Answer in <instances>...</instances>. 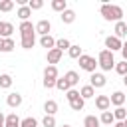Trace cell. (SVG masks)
Returning a JSON list of instances; mask_svg holds the SVG:
<instances>
[{"label":"cell","mask_w":127,"mask_h":127,"mask_svg":"<svg viewBox=\"0 0 127 127\" xmlns=\"http://www.w3.org/2000/svg\"><path fill=\"white\" fill-rule=\"evenodd\" d=\"M123 125H125V127H127V117H125V121H123Z\"/></svg>","instance_id":"obj_43"},{"label":"cell","mask_w":127,"mask_h":127,"mask_svg":"<svg viewBox=\"0 0 127 127\" xmlns=\"http://www.w3.org/2000/svg\"><path fill=\"white\" fill-rule=\"evenodd\" d=\"M42 125H44V127H56V117H54V115H46V117L42 119Z\"/></svg>","instance_id":"obj_36"},{"label":"cell","mask_w":127,"mask_h":127,"mask_svg":"<svg viewBox=\"0 0 127 127\" xmlns=\"http://www.w3.org/2000/svg\"><path fill=\"white\" fill-rule=\"evenodd\" d=\"M83 127H101L99 117H95V115H87V117L83 119Z\"/></svg>","instance_id":"obj_26"},{"label":"cell","mask_w":127,"mask_h":127,"mask_svg":"<svg viewBox=\"0 0 127 127\" xmlns=\"http://www.w3.org/2000/svg\"><path fill=\"white\" fill-rule=\"evenodd\" d=\"M40 46H42V48H48V52H50L52 48H56V40H54L50 34H48V36H42V38H40Z\"/></svg>","instance_id":"obj_19"},{"label":"cell","mask_w":127,"mask_h":127,"mask_svg":"<svg viewBox=\"0 0 127 127\" xmlns=\"http://www.w3.org/2000/svg\"><path fill=\"white\" fill-rule=\"evenodd\" d=\"M12 83H14V79H12L10 73H2V75H0V87H2V89H10Z\"/></svg>","instance_id":"obj_23"},{"label":"cell","mask_w":127,"mask_h":127,"mask_svg":"<svg viewBox=\"0 0 127 127\" xmlns=\"http://www.w3.org/2000/svg\"><path fill=\"white\" fill-rule=\"evenodd\" d=\"M79 67L83 71H89V73H95V67H97V60L93 56H87V54H81L79 56Z\"/></svg>","instance_id":"obj_4"},{"label":"cell","mask_w":127,"mask_h":127,"mask_svg":"<svg viewBox=\"0 0 127 127\" xmlns=\"http://www.w3.org/2000/svg\"><path fill=\"white\" fill-rule=\"evenodd\" d=\"M64 79L69 83V87H75V85L79 83V73H77V71H73V69H69V71L64 75Z\"/></svg>","instance_id":"obj_14"},{"label":"cell","mask_w":127,"mask_h":127,"mask_svg":"<svg viewBox=\"0 0 127 127\" xmlns=\"http://www.w3.org/2000/svg\"><path fill=\"white\" fill-rule=\"evenodd\" d=\"M20 117L16 115V113H10V115H6V119H4V127H20Z\"/></svg>","instance_id":"obj_16"},{"label":"cell","mask_w":127,"mask_h":127,"mask_svg":"<svg viewBox=\"0 0 127 127\" xmlns=\"http://www.w3.org/2000/svg\"><path fill=\"white\" fill-rule=\"evenodd\" d=\"M4 119H6V117H4V113L0 111V127H4Z\"/></svg>","instance_id":"obj_40"},{"label":"cell","mask_w":127,"mask_h":127,"mask_svg":"<svg viewBox=\"0 0 127 127\" xmlns=\"http://www.w3.org/2000/svg\"><path fill=\"white\" fill-rule=\"evenodd\" d=\"M6 103H8V107H20L22 105V95L18 91H12V93L6 95Z\"/></svg>","instance_id":"obj_10"},{"label":"cell","mask_w":127,"mask_h":127,"mask_svg":"<svg viewBox=\"0 0 127 127\" xmlns=\"http://www.w3.org/2000/svg\"><path fill=\"white\" fill-rule=\"evenodd\" d=\"M50 6H52L54 12H60V14H62L64 10H67V2H65V0H52Z\"/></svg>","instance_id":"obj_22"},{"label":"cell","mask_w":127,"mask_h":127,"mask_svg":"<svg viewBox=\"0 0 127 127\" xmlns=\"http://www.w3.org/2000/svg\"><path fill=\"white\" fill-rule=\"evenodd\" d=\"M14 8V0H2L0 2V12H10Z\"/></svg>","instance_id":"obj_34"},{"label":"cell","mask_w":127,"mask_h":127,"mask_svg":"<svg viewBox=\"0 0 127 127\" xmlns=\"http://www.w3.org/2000/svg\"><path fill=\"white\" fill-rule=\"evenodd\" d=\"M79 95H81L83 101H85V99H91V97H95V89H93L91 85H83V87L79 89Z\"/></svg>","instance_id":"obj_21"},{"label":"cell","mask_w":127,"mask_h":127,"mask_svg":"<svg viewBox=\"0 0 127 127\" xmlns=\"http://www.w3.org/2000/svg\"><path fill=\"white\" fill-rule=\"evenodd\" d=\"M99 14H101L103 20H107V22H121V18H123V8L117 6V4L103 2L101 8H99Z\"/></svg>","instance_id":"obj_1"},{"label":"cell","mask_w":127,"mask_h":127,"mask_svg":"<svg viewBox=\"0 0 127 127\" xmlns=\"http://www.w3.org/2000/svg\"><path fill=\"white\" fill-rule=\"evenodd\" d=\"M123 83H125V85H127V75H123Z\"/></svg>","instance_id":"obj_42"},{"label":"cell","mask_w":127,"mask_h":127,"mask_svg":"<svg viewBox=\"0 0 127 127\" xmlns=\"http://www.w3.org/2000/svg\"><path fill=\"white\" fill-rule=\"evenodd\" d=\"M67 56H69L71 60H79V56H81V48H79L77 44H71L69 50H67Z\"/></svg>","instance_id":"obj_28"},{"label":"cell","mask_w":127,"mask_h":127,"mask_svg":"<svg viewBox=\"0 0 127 127\" xmlns=\"http://www.w3.org/2000/svg\"><path fill=\"white\" fill-rule=\"evenodd\" d=\"M77 95H79V91H77V89H73V87L65 91V99H67V101H71V99H75Z\"/></svg>","instance_id":"obj_38"},{"label":"cell","mask_w":127,"mask_h":127,"mask_svg":"<svg viewBox=\"0 0 127 127\" xmlns=\"http://www.w3.org/2000/svg\"><path fill=\"white\" fill-rule=\"evenodd\" d=\"M97 65L103 69V71H111L115 67V60H113V54L109 50H101L99 56H97Z\"/></svg>","instance_id":"obj_2"},{"label":"cell","mask_w":127,"mask_h":127,"mask_svg":"<svg viewBox=\"0 0 127 127\" xmlns=\"http://www.w3.org/2000/svg\"><path fill=\"white\" fill-rule=\"evenodd\" d=\"M32 32H36V30H34V24H32L30 20L20 24V36H22V34H32Z\"/></svg>","instance_id":"obj_31"},{"label":"cell","mask_w":127,"mask_h":127,"mask_svg":"<svg viewBox=\"0 0 127 127\" xmlns=\"http://www.w3.org/2000/svg\"><path fill=\"white\" fill-rule=\"evenodd\" d=\"M69 46H71V42L67 40V38H60V40H56V48L64 54V50H69Z\"/></svg>","instance_id":"obj_30"},{"label":"cell","mask_w":127,"mask_h":127,"mask_svg":"<svg viewBox=\"0 0 127 127\" xmlns=\"http://www.w3.org/2000/svg\"><path fill=\"white\" fill-rule=\"evenodd\" d=\"M62 127H71V125H62Z\"/></svg>","instance_id":"obj_45"},{"label":"cell","mask_w":127,"mask_h":127,"mask_svg":"<svg viewBox=\"0 0 127 127\" xmlns=\"http://www.w3.org/2000/svg\"><path fill=\"white\" fill-rule=\"evenodd\" d=\"M14 32V26L10 22H2L0 20V38H10Z\"/></svg>","instance_id":"obj_15"},{"label":"cell","mask_w":127,"mask_h":127,"mask_svg":"<svg viewBox=\"0 0 127 127\" xmlns=\"http://www.w3.org/2000/svg\"><path fill=\"white\" fill-rule=\"evenodd\" d=\"M60 60H62V52H60L58 48H52V50L48 52V64H50V65H56Z\"/></svg>","instance_id":"obj_13"},{"label":"cell","mask_w":127,"mask_h":127,"mask_svg":"<svg viewBox=\"0 0 127 127\" xmlns=\"http://www.w3.org/2000/svg\"><path fill=\"white\" fill-rule=\"evenodd\" d=\"M56 79H58V67L56 65H46V69H44V87L46 89L56 87Z\"/></svg>","instance_id":"obj_3"},{"label":"cell","mask_w":127,"mask_h":127,"mask_svg":"<svg viewBox=\"0 0 127 127\" xmlns=\"http://www.w3.org/2000/svg\"><path fill=\"white\" fill-rule=\"evenodd\" d=\"M60 18H62L64 24H73V20H75V12H73L71 8H67V10H64V12L60 14Z\"/></svg>","instance_id":"obj_17"},{"label":"cell","mask_w":127,"mask_h":127,"mask_svg":"<svg viewBox=\"0 0 127 127\" xmlns=\"http://www.w3.org/2000/svg\"><path fill=\"white\" fill-rule=\"evenodd\" d=\"M105 83H107V79H105V75H103V73H99V71L91 73V77H89V85H91L93 89L105 87Z\"/></svg>","instance_id":"obj_6"},{"label":"cell","mask_w":127,"mask_h":127,"mask_svg":"<svg viewBox=\"0 0 127 127\" xmlns=\"http://www.w3.org/2000/svg\"><path fill=\"white\" fill-rule=\"evenodd\" d=\"M14 48H16V44H14L12 38H2V50H0V54H8V52H12Z\"/></svg>","instance_id":"obj_20"},{"label":"cell","mask_w":127,"mask_h":127,"mask_svg":"<svg viewBox=\"0 0 127 127\" xmlns=\"http://www.w3.org/2000/svg\"><path fill=\"white\" fill-rule=\"evenodd\" d=\"M125 24H127V20H125Z\"/></svg>","instance_id":"obj_46"},{"label":"cell","mask_w":127,"mask_h":127,"mask_svg":"<svg viewBox=\"0 0 127 127\" xmlns=\"http://www.w3.org/2000/svg\"><path fill=\"white\" fill-rule=\"evenodd\" d=\"M113 32H115V34H113L115 38H119V40L125 38V36H127V24H125L123 20H121V22H115V30H113Z\"/></svg>","instance_id":"obj_12"},{"label":"cell","mask_w":127,"mask_h":127,"mask_svg":"<svg viewBox=\"0 0 127 127\" xmlns=\"http://www.w3.org/2000/svg\"><path fill=\"white\" fill-rule=\"evenodd\" d=\"M111 113H113L115 121H125V117H127V109L125 107H115V111H111Z\"/></svg>","instance_id":"obj_29"},{"label":"cell","mask_w":127,"mask_h":127,"mask_svg":"<svg viewBox=\"0 0 127 127\" xmlns=\"http://www.w3.org/2000/svg\"><path fill=\"white\" fill-rule=\"evenodd\" d=\"M42 6H44L42 0H28V8H30V10H40Z\"/></svg>","instance_id":"obj_37"},{"label":"cell","mask_w":127,"mask_h":127,"mask_svg":"<svg viewBox=\"0 0 127 127\" xmlns=\"http://www.w3.org/2000/svg\"><path fill=\"white\" fill-rule=\"evenodd\" d=\"M119 75H127V62H119V64H115V67H113Z\"/></svg>","instance_id":"obj_35"},{"label":"cell","mask_w":127,"mask_h":127,"mask_svg":"<svg viewBox=\"0 0 127 127\" xmlns=\"http://www.w3.org/2000/svg\"><path fill=\"white\" fill-rule=\"evenodd\" d=\"M109 105H111V103H109V95H97V97H95V107H97L101 113L107 111Z\"/></svg>","instance_id":"obj_11"},{"label":"cell","mask_w":127,"mask_h":127,"mask_svg":"<svg viewBox=\"0 0 127 127\" xmlns=\"http://www.w3.org/2000/svg\"><path fill=\"white\" fill-rule=\"evenodd\" d=\"M0 50H2V38H0Z\"/></svg>","instance_id":"obj_44"},{"label":"cell","mask_w":127,"mask_h":127,"mask_svg":"<svg viewBox=\"0 0 127 127\" xmlns=\"http://www.w3.org/2000/svg\"><path fill=\"white\" fill-rule=\"evenodd\" d=\"M44 111H46V115H56V113H58V101L48 99V101L44 103Z\"/></svg>","instance_id":"obj_18"},{"label":"cell","mask_w":127,"mask_h":127,"mask_svg":"<svg viewBox=\"0 0 127 127\" xmlns=\"http://www.w3.org/2000/svg\"><path fill=\"white\" fill-rule=\"evenodd\" d=\"M121 56H123V62H127V40L123 42V48H121Z\"/></svg>","instance_id":"obj_39"},{"label":"cell","mask_w":127,"mask_h":127,"mask_svg":"<svg viewBox=\"0 0 127 127\" xmlns=\"http://www.w3.org/2000/svg\"><path fill=\"white\" fill-rule=\"evenodd\" d=\"M113 127H125V125H123V121H117V123H113Z\"/></svg>","instance_id":"obj_41"},{"label":"cell","mask_w":127,"mask_h":127,"mask_svg":"<svg viewBox=\"0 0 127 127\" xmlns=\"http://www.w3.org/2000/svg\"><path fill=\"white\" fill-rule=\"evenodd\" d=\"M99 123H101V125H113V123H115L113 113H111V111H103L101 117H99Z\"/></svg>","instance_id":"obj_25"},{"label":"cell","mask_w":127,"mask_h":127,"mask_svg":"<svg viewBox=\"0 0 127 127\" xmlns=\"http://www.w3.org/2000/svg\"><path fill=\"white\" fill-rule=\"evenodd\" d=\"M20 44H22V48H24V50H32V48H34V44H36V32H32V34H22Z\"/></svg>","instance_id":"obj_9"},{"label":"cell","mask_w":127,"mask_h":127,"mask_svg":"<svg viewBox=\"0 0 127 127\" xmlns=\"http://www.w3.org/2000/svg\"><path fill=\"white\" fill-rule=\"evenodd\" d=\"M105 48L113 54V52H121V48H123V42L119 40V38H115V36H107L105 38Z\"/></svg>","instance_id":"obj_5"},{"label":"cell","mask_w":127,"mask_h":127,"mask_svg":"<svg viewBox=\"0 0 127 127\" xmlns=\"http://www.w3.org/2000/svg\"><path fill=\"white\" fill-rule=\"evenodd\" d=\"M56 87H58L60 91H67V89H71V87H69V83H67L64 77H58V79H56Z\"/></svg>","instance_id":"obj_33"},{"label":"cell","mask_w":127,"mask_h":127,"mask_svg":"<svg viewBox=\"0 0 127 127\" xmlns=\"http://www.w3.org/2000/svg\"><path fill=\"white\" fill-rule=\"evenodd\" d=\"M20 127H38V119L36 117H24L20 121Z\"/></svg>","instance_id":"obj_32"},{"label":"cell","mask_w":127,"mask_h":127,"mask_svg":"<svg viewBox=\"0 0 127 127\" xmlns=\"http://www.w3.org/2000/svg\"><path fill=\"white\" fill-rule=\"evenodd\" d=\"M125 105H127V101H125Z\"/></svg>","instance_id":"obj_47"},{"label":"cell","mask_w":127,"mask_h":127,"mask_svg":"<svg viewBox=\"0 0 127 127\" xmlns=\"http://www.w3.org/2000/svg\"><path fill=\"white\" fill-rule=\"evenodd\" d=\"M125 101H127V95H125L123 91H113V93L109 95V103H113L115 107H123Z\"/></svg>","instance_id":"obj_8"},{"label":"cell","mask_w":127,"mask_h":127,"mask_svg":"<svg viewBox=\"0 0 127 127\" xmlns=\"http://www.w3.org/2000/svg\"><path fill=\"white\" fill-rule=\"evenodd\" d=\"M83 105H85V101L81 99V95H77L75 99H71V101H69L71 111H81V109H83Z\"/></svg>","instance_id":"obj_24"},{"label":"cell","mask_w":127,"mask_h":127,"mask_svg":"<svg viewBox=\"0 0 127 127\" xmlns=\"http://www.w3.org/2000/svg\"><path fill=\"white\" fill-rule=\"evenodd\" d=\"M30 16H32V10H30L28 6H20V8H18V18H20L22 22H28Z\"/></svg>","instance_id":"obj_27"},{"label":"cell","mask_w":127,"mask_h":127,"mask_svg":"<svg viewBox=\"0 0 127 127\" xmlns=\"http://www.w3.org/2000/svg\"><path fill=\"white\" fill-rule=\"evenodd\" d=\"M34 30H36V34H40V38L42 36H48L50 34V30H52V24H50V20H40L36 26H34Z\"/></svg>","instance_id":"obj_7"}]
</instances>
